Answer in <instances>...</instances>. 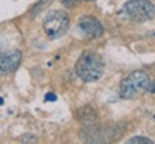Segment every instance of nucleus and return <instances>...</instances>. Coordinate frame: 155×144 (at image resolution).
<instances>
[{"instance_id": "obj_1", "label": "nucleus", "mask_w": 155, "mask_h": 144, "mask_svg": "<svg viewBox=\"0 0 155 144\" xmlns=\"http://www.w3.org/2000/svg\"><path fill=\"white\" fill-rule=\"evenodd\" d=\"M104 59L96 52H85L78 59L75 71L83 82H95L104 75Z\"/></svg>"}, {"instance_id": "obj_2", "label": "nucleus", "mask_w": 155, "mask_h": 144, "mask_svg": "<svg viewBox=\"0 0 155 144\" xmlns=\"http://www.w3.org/2000/svg\"><path fill=\"white\" fill-rule=\"evenodd\" d=\"M150 84V77L144 71H134L122 79L119 94L124 100H132L137 98L139 94H142L144 91H148Z\"/></svg>"}, {"instance_id": "obj_3", "label": "nucleus", "mask_w": 155, "mask_h": 144, "mask_svg": "<svg viewBox=\"0 0 155 144\" xmlns=\"http://www.w3.org/2000/svg\"><path fill=\"white\" fill-rule=\"evenodd\" d=\"M121 16L137 23H144L155 16V6L150 0H129L121 10Z\"/></svg>"}, {"instance_id": "obj_4", "label": "nucleus", "mask_w": 155, "mask_h": 144, "mask_svg": "<svg viewBox=\"0 0 155 144\" xmlns=\"http://www.w3.org/2000/svg\"><path fill=\"white\" fill-rule=\"evenodd\" d=\"M71 25L69 16L65 10H50L43 19V30L50 39H58L68 32Z\"/></svg>"}, {"instance_id": "obj_5", "label": "nucleus", "mask_w": 155, "mask_h": 144, "mask_svg": "<svg viewBox=\"0 0 155 144\" xmlns=\"http://www.w3.org/2000/svg\"><path fill=\"white\" fill-rule=\"evenodd\" d=\"M79 30L82 32L86 38L95 39V38H99L101 35L104 33V26L102 23L94 16H82L79 19Z\"/></svg>"}, {"instance_id": "obj_6", "label": "nucleus", "mask_w": 155, "mask_h": 144, "mask_svg": "<svg viewBox=\"0 0 155 144\" xmlns=\"http://www.w3.org/2000/svg\"><path fill=\"white\" fill-rule=\"evenodd\" d=\"M22 62L20 50H10L0 55V77L15 72Z\"/></svg>"}, {"instance_id": "obj_7", "label": "nucleus", "mask_w": 155, "mask_h": 144, "mask_svg": "<svg viewBox=\"0 0 155 144\" xmlns=\"http://www.w3.org/2000/svg\"><path fill=\"white\" fill-rule=\"evenodd\" d=\"M79 118L85 124V127L96 124V112L91 107H83L82 110L79 111Z\"/></svg>"}, {"instance_id": "obj_8", "label": "nucleus", "mask_w": 155, "mask_h": 144, "mask_svg": "<svg viewBox=\"0 0 155 144\" xmlns=\"http://www.w3.org/2000/svg\"><path fill=\"white\" fill-rule=\"evenodd\" d=\"M127 144H152V140L148 137H132L127 140Z\"/></svg>"}, {"instance_id": "obj_9", "label": "nucleus", "mask_w": 155, "mask_h": 144, "mask_svg": "<svg viewBox=\"0 0 155 144\" xmlns=\"http://www.w3.org/2000/svg\"><path fill=\"white\" fill-rule=\"evenodd\" d=\"M6 39L3 38V36H2V35H0V55H2V53H5V49H6Z\"/></svg>"}, {"instance_id": "obj_10", "label": "nucleus", "mask_w": 155, "mask_h": 144, "mask_svg": "<svg viewBox=\"0 0 155 144\" xmlns=\"http://www.w3.org/2000/svg\"><path fill=\"white\" fill-rule=\"evenodd\" d=\"M75 2H76V0H62V3L66 6V7H72V6L75 5Z\"/></svg>"}, {"instance_id": "obj_11", "label": "nucleus", "mask_w": 155, "mask_h": 144, "mask_svg": "<svg viewBox=\"0 0 155 144\" xmlns=\"http://www.w3.org/2000/svg\"><path fill=\"white\" fill-rule=\"evenodd\" d=\"M56 100V95L55 94H48L46 95V101H55Z\"/></svg>"}, {"instance_id": "obj_12", "label": "nucleus", "mask_w": 155, "mask_h": 144, "mask_svg": "<svg viewBox=\"0 0 155 144\" xmlns=\"http://www.w3.org/2000/svg\"><path fill=\"white\" fill-rule=\"evenodd\" d=\"M148 91L150 92H152V94H155V82H151L150 87H148Z\"/></svg>"}, {"instance_id": "obj_13", "label": "nucleus", "mask_w": 155, "mask_h": 144, "mask_svg": "<svg viewBox=\"0 0 155 144\" xmlns=\"http://www.w3.org/2000/svg\"><path fill=\"white\" fill-rule=\"evenodd\" d=\"M88 2H89V0H88Z\"/></svg>"}]
</instances>
